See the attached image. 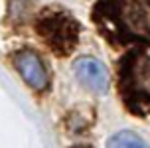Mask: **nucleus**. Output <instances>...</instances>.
Segmentation results:
<instances>
[{
	"instance_id": "nucleus-7",
	"label": "nucleus",
	"mask_w": 150,
	"mask_h": 148,
	"mask_svg": "<svg viewBox=\"0 0 150 148\" xmlns=\"http://www.w3.org/2000/svg\"><path fill=\"white\" fill-rule=\"evenodd\" d=\"M71 148H89V146H71Z\"/></svg>"
},
{
	"instance_id": "nucleus-2",
	"label": "nucleus",
	"mask_w": 150,
	"mask_h": 148,
	"mask_svg": "<svg viewBox=\"0 0 150 148\" xmlns=\"http://www.w3.org/2000/svg\"><path fill=\"white\" fill-rule=\"evenodd\" d=\"M120 95L132 113L150 111V45L128 52L119 65Z\"/></svg>"
},
{
	"instance_id": "nucleus-4",
	"label": "nucleus",
	"mask_w": 150,
	"mask_h": 148,
	"mask_svg": "<svg viewBox=\"0 0 150 148\" xmlns=\"http://www.w3.org/2000/svg\"><path fill=\"white\" fill-rule=\"evenodd\" d=\"M14 65L18 69V73L22 75V79L32 89H36V91H44L47 87V81H50V77H47V69H45V63L42 61V57L38 55L36 52H30V50H26V52H20L14 55Z\"/></svg>"
},
{
	"instance_id": "nucleus-6",
	"label": "nucleus",
	"mask_w": 150,
	"mask_h": 148,
	"mask_svg": "<svg viewBox=\"0 0 150 148\" xmlns=\"http://www.w3.org/2000/svg\"><path fill=\"white\" fill-rule=\"evenodd\" d=\"M107 148H150V146L138 134L130 132V130H120V132H117L115 136L109 138Z\"/></svg>"
},
{
	"instance_id": "nucleus-3",
	"label": "nucleus",
	"mask_w": 150,
	"mask_h": 148,
	"mask_svg": "<svg viewBox=\"0 0 150 148\" xmlns=\"http://www.w3.org/2000/svg\"><path fill=\"white\" fill-rule=\"evenodd\" d=\"M36 30L44 38L45 45L57 55H69L79 40V24L63 10H47L45 14H42Z\"/></svg>"
},
{
	"instance_id": "nucleus-5",
	"label": "nucleus",
	"mask_w": 150,
	"mask_h": 148,
	"mask_svg": "<svg viewBox=\"0 0 150 148\" xmlns=\"http://www.w3.org/2000/svg\"><path fill=\"white\" fill-rule=\"evenodd\" d=\"M73 73L79 79L85 89H89L93 93H107L109 89V73H107L105 65L95 57H81L75 61Z\"/></svg>"
},
{
	"instance_id": "nucleus-1",
	"label": "nucleus",
	"mask_w": 150,
	"mask_h": 148,
	"mask_svg": "<svg viewBox=\"0 0 150 148\" xmlns=\"http://www.w3.org/2000/svg\"><path fill=\"white\" fill-rule=\"evenodd\" d=\"M91 16L115 44L150 45V0H97Z\"/></svg>"
}]
</instances>
